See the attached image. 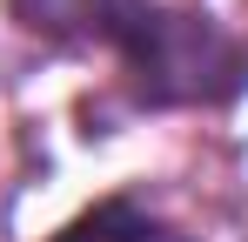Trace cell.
Listing matches in <instances>:
<instances>
[{
    "instance_id": "obj_1",
    "label": "cell",
    "mask_w": 248,
    "mask_h": 242,
    "mask_svg": "<svg viewBox=\"0 0 248 242\" xmlns=\"http://www.w3.org/2000/svg\"><path fill=\"white\" fill-rule=\"evenodd\" d=\"M121 68L134 101L148 108H215L248 87V47L215 14L148 0V14L121 40Z\"/></svg>"
},
{
    "instance_id": "obj_2",
    "label": "cell",
    "mask_w": 248,
    "mask_h": 242,
    "mask_svg": "<svg viewBox=\"0 0 248 242\" xmlns=\"http://www.w3.org/2000/svg\"><path fill=\"white\" fill-rule=\"evenodd\" d=\"M14 20L27 34L54 40V47H114L134 34V20L148 14V0H7Z\"/></svg>"
},
{
    "instance_id": "obj_3",
    "label": "cell",
    "mask_w": 248,
    "mask_h": 242,
    "mask_svg": "<svg viewBox=\"0 0 248 242\" xmlns=\"http://www.w3.org/2000/svg\"><path fill=\"white\" fill-rule=\"evenodd\" d=\"M54 242H188V236H181L174 222H161V215L134 208V202H94V208H81Z\"/></svg>"
}]
</instances>
